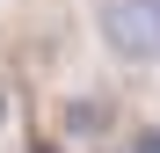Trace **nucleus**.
I'll use <instances>...</instances> for the list:
<instances>
[{
    "label": "nucleus",
    "mask_w": 160,
    "mask_h": 153,
    "mask_svg": "<svg viewBox=\"0 0 160 153\" xmlns=\"http://www.w3.org/2000/svg\"><path fill=\"white\" fill-rule=\"evenodd\" d=\"M109 124H117V110L102 95H73L66 110H58V131L66 139H109Z\"/></svg>",
    "instance_id": "obj_2"
},
{
    "label": "nucleus",
    "mask_w": 160,
    "mask_h": 153,
    "mask_svg": "<svg viewBox=\"0 0 160 153\" xmlns=\"http://www.w3.org/2000/svg\"><path fill=\"white\" fill-rule=\"evenodd\" d=\"M8 117H15V102H8V88H0V131H8Z\"/></svg>",
    "instance_id": "obj_4"
},
{
    "label": "nucleus",
    "mask_w": 160,
    "mask_h": 153,
    "mask_svg": "<svg viewBox=\"0 0 160 153\" xmlns=\"http://www.w3.org/2000/svg\"><path fill=\"white\" fill-rule=\"evenodd\" d=\"M131 153H160V131H138V139H131Z\"/></svg>",
    "instance_id": "obj_3"
},
{
    "label": "nucleus",
    "mask_w": 160,
    "mask_h": 153,
    "mask_svg": "<svg viewBox=\"0 0 160 153\" xmlns=\"http://www.w3.org/2000/svg\"><path fill=\"white\" fill-rule=\"evenodd\" d=\"M95 29L117 66H160V0H102Z\"/></svg>",
    "instance_id": "obj_1"
}]
</instances>
